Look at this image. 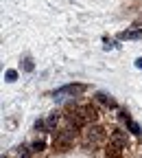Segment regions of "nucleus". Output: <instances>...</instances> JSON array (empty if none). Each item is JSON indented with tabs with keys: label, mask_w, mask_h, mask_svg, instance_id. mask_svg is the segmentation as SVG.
Returning a JSON list of instances; mask_svg holds the SVG:
<instances>
[{
	"label": "nucleus",
	"mask_w": 142,
	"mask_h": 158,
	"mask_svg": "<svg viewBox=\"0 0 142 158\" xmlns=\"http://www.w3.org/2000/svg\"><path fill=\"white\" fill-rule=\"evenodd\" d=\"M83 90H85V86H83V84H68V86H64V88L55 90V92H53V97L61 101V99H66V97H79Z\"/></svg>",
	"instance_id": "f257e3e1"
},
{
	"label": "nucleus",
	"mask_w": 142,
	"mask_h": 158,
	"mask_svg": "<svg viewBox=\"0 0 142 158\" xmlns=\"http://www.w3.org/2000/svg\"><path fill=\"white\" fill-rule=\"evenodd\" d=\"M64 118H66V116H64V112H53V114L46 118V123H48V132H53V134H55V132L59 130V125H61Z\"/></svg>",
	"instance_id": "f03ea898"
},
{
	"label": "nucleus",
	"mask_w": 142,
	"mask_h": 158,
	"mask_svg": "<svg viewBox=\"0 0 142 158\" xmlns=\"http://www.w3.org/2000/svg\"><path fill=\"white\" fill-rule=\"evenodd\" d=\"M94 101L103 103V106H105V108H109V110H112V108H116V101H114L112 97H107L105 92H96V94H94Z\"/></svg>",
	"instance_id": "7ed1b4c3"
},
{
	"label": "nucleus",
	"mask_w": 142,
	"mask_h": 158,
	"mask_svg": "<svg viewBox=\"0 0 142 158\" xmlns=\"http://www.w3.org/2000/svg\"><path fill=\"white\" fill-rule=\"evenodd\" d=\"M125 123H127V130H131V134H133V136H140V134H142V127H140V125H138V123L133 121V118H131V116L127 118V121H125Z\"/></svg>",
	"instance_id": "20e7f679"
},
{
	"label": "nucleus",
	"mask_w": 142,
	"mask_h": 158,
	"mask_svg": "<svg viewBox=\"0 0 142 158\" xmlns=\"http://www.w3.org/2000/svg\"><path fill=\"white\" fill-rule=\"evenodd\" d=\"M44 149H46V143L42 141V138H37V141L31 143V152H33V154H42Z\"/></svg>",
	"instance_id": "39448f33"
},
{
	"label": "nucleus",
	"mask_w": 142,
	"mask_h": 158,
	"mask_svg": "<svg viewBox=\"0 0 142 158\" xmlns=\"http://www.w3.org/2000/svg\"><path fill=\"white\" fill-rule=\"evenodd\" d=\"M142 37V29L140 31H125L120 33V40H140Z\"/></svg>",
	"instance_id": "423d86ee"
},
{
	"label": "nucleus",
	"mask_w": 142,
	"mask_h": 158,
	"mask_svg": "<svg viewBox=\"0 0 142 158\" xmlns=\"http://www.w3.org/2000/svg\"><path fill=\"white\" fill-rule=\"evenodd\" d=\"M35 130L37 132H48V123L44 121V118H37V121H35Z\"/></svg>",
	"instance_id": "0eeeda50"
},
{
	"label": "nucleus",
	"mask_w": 142,
	"mask_h": 158,
	"mask_svg": "<svg viewBox=\"0 0 142 158\" xmlns=\"http://www.w3.org/2000/svg\"><path fill=\"white\" fill-rule=\"evenodd\" d=\"M20 68H22L24 73H33V62L26 57V59H22V64H20Z\"/></svg>",
	"instance_id": "6e6552de"
},
{
	"label": "nucleus",
	"mask_w": 142,
	"mask_h": 158,
	"mask_svg": "<svg viewBox=\"0 0 142 158\" xmlns=\"http://www.w3.org/2000/svg\"><path fill=\"white\" fill-rule=\"evenodd\" d=\"M5 79H7V81H9V84H13V81H15V79H18V70H13V68H9V70L5 73Z\"/></svg>",
	"instance_id": "1a4fd4ad"
},
{
	"label": "nucleus",
	"mask_w": 142,
	"mask_h": 158,
	"mask_svg": "<svg viewBox=\"0 0 142 158\" xmlns=\"http://www.w3.org/2000/svg\"><path fill=\"white\" fill-rule=\"evenodd\" d=\"M31 154H33V152H31V147H24L22 152H20V156H18V158H31Z\"/></svg>",
	"instance_id": "9d476101"
},
{
	"label": "nucleus",
	"mask_w": 142,
	"mask_h": 158,
	"mask_svg": "<svg viewBox=\"0 0 142 158\" xmlns=\"http://www.w3.org/2000/svg\"><path fill=\"white\" fill-rule=\"evenodd\" d=\"M136 68H142V57H138V59H136Z\"/></svg>",
	"instance_id": "9b49d317"
}]
</instances>
